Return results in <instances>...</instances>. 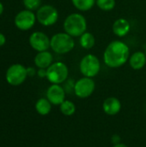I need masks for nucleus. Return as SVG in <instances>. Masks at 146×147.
<instances>
[{"label":"nucleus","instance_id":"obj_6","mask_svg":"<svg viewBox=\"0 0 146 147\" xmlns=\"http://www.w3.org/2000/svg\"><path fill=\"white\" fill-rule=\"evenodd\" d=\"M35 15L39 23L45 27L54 25L59 19L58 9L51 4L41 5L37 9Z\"/></svg>","mask_w":146,"mask_h":147},{"label":"nucleus","instance_id":"obj_4","mask_svg":"<svg viewBox=\"0 0 146 147\" xmlns=\"http://www.w3.org/2000/svg\"><path fill=\"white\" fill-rule=\"evenodd\" d=\"M69 76L68 66L60 61L53 62L46 69V79L52 84H61L65 83Z\"/></svg>","mask_w":146,"mask_h":147},{"label":"nucleus","instance_id":"obj_15","mask_svg":"<svg viewBox=\"0 0 146 147\" xmlns=\"http://www.w3.org/2000/svg\"><path fill=\"white\" fill-rule=\"evenodd\" d=\"M130 66L133 70H141L143 69L146 65V54L145 53L138 51L133 53L132 55H130V58L128 59Z\"/></svg>","mask_w":146,"mask_h":147},{"label":"nucleus","instance_id":"obj_21","mask_svg":"<svg viewBox=\"0 0 146 147\" xmlns=\"http://www.w3.org/2000/svg\"><path fill=\"white\" fill-rule=\"evenodd\" d=\"M23 5L27 9L37 10L41 6V0H22Z\"/></svg>","mask_w":146,"mask_h":147},{"label":"nucleus","instance_id":"obj_3","mask_svg":"<svg viewBox=\"0 0 146 147\" xmlns=\"http://www.w3.org/2000/svg\"><path fill=\"white\" fill-rule=\"evenodd\" d=\"M75 47V41L72 36L65 32L57 33L51 38L50 48L57 54H65Z\"/></svg>","mask_w":146,"mask_h":147},{"label":"nucleus","instance_id":"obj_25","mask_svg":"<svg viewBox=\"0 0 146 147\" xmlns=\"http://www.w3.org/2000/svg\"><path fill=\"white\" fill-rule=\"evenodd\" d=\"M112 140H113V142L114 143V145H116V144H119V143H120V136H119V135L114 134V135L112 137Z\"/></svg>","mask_w":146,"mask_h":147},{"label":"nucleus","instance_id":"obj_9","mask_svg":"<svg viewBox=\"0 0 146 147\" xmlns=\"http://www.w3.org/2000/svg\"><path fill=\"white\" fill-rule=\"evenodd\" d=\"M96 89V83L91 78L83 77L75 82L74 93L79 98H87L90 96Z\"/></svg>","mask_w":146,"mask_h":147},{"label":"nucleus","instance_id":"obj_10","mask_svg":"<svg viewBox=\"0 0 146 147\" xmlns=\"http://www.w3.org/2000/svg\"><path fill=\"white\" fill-rule=\"evenodd\" d=\"M30 47L36 52L47 51L50 48L51 38L41 31H35L32 33L28 38Z\"/></svg>","mask_w":146,"mask_h":147},{"label":"nucleus","instance_id":"obj_12","mask_svg":"<svg viewBox=\"0 0 146 147\" xmlns=\"http://www.w3.org/2000/svg\"><path fill=\"white\" fill-rule=\"evenodd\" d=\"M34 62L39 69H47L53 63V56L48 50L39 52L35 55Z\"/></svg>","mask_w":146,"mask_h":147},{"label":"nucleus","instance_id":"obj_13","mask_svg":"<svg viewBox=\"0 0 146 147\" xmlns=\"http://www.w3.org/2000/svg\"><path fill=\"white\" fill-rule=\"evenodd\" d=\"M102 109L108 115H116L121 109V103L118 98L110 96L104 101Z\"/></svg>","mask_w":146,"mask_h":147},{"label":"nucleus","instance_id":"obj_24","mask_svg":"<svg viewBox=\"0 0 146 147\" xmlns=\"http://www.w3.org/2000/svg\"><path fill=\"white\" fill-rule=\"evenodd\" d=\"M5 42H6V37L3 33L0 32V47H3L5 44Z\"/></svg>","mask_w":146,"mask_h":147},{"label":"nucleus","instance_id":"obj_14","mask_svg":"<svg viewBox=\"0 0 146 147\" xmlns=\"http://www.w3.org/2000/svg\"><path fill=\"white\" fill-rule=\"evenodd\" d=\"M114 34L118 37L126 36L131 30V24L126 18H119L114 21L112 27Z\"/></svg>","mask_w":146,"mask_h":147},{"label":"nucleus","instance_id":"obj_2","mask_svg":"<svg viewBox=\"0 0 146 147\" xmlns=\"http://www.w3.org/2000/svg\"><path fill=\"white\" fill-rule=\"evenodd\" d=\"M63 28L65 33L74 37H80L87 30V21L80 13H71L64 21Z\"/></svg>","mask_w":146,"mask_h":147},{"label":"nucleus","instance_id":"obj_18","mask_svg":"<svg viewBox=\"0 0 146 147\" xmlns=\"http://www.w3.org/2000/svg\"><path fill=\"white\" fill-rule=\"evenodd\" d=\"M71 3L77 9L88 11L95 6L96 0H71Z\"/></svg>","mask_w":146,"mask_h":147},{"label":"nucleus","instance_id":"obj_7","mask_svg":"<svg viewBox=\"0 0 146 147\" xmlns=\"http://www.w3.org/2000/svg\"><path fill=\"white\" fill-rule=\"evenodd\" d=\"M28 78L27 68L21 64H13L6 71L5 79L12 86L21 85Z\"/></svg>","mask_w":146,"mask_h":147},{"label":"nucleus","instance_id":"obj_5","mask_svg":"<svg viewBox=\"0 0 146 147\" xmlns=\"http://www.w3.org/2000/svg\"><path fill=\"white\" fill-rule=\"evenodd\" d=\"M79 70L83 77L93 78L100 72L101 62L96 55L89 53L82 58L79 63Z\"/></svg>","mask_w":146,"mask_h":147},{"label":"nucleus","instance_id":"obj_28","mask_svg":"<svg viewBox=\"0 0 146 147\" xmlns=\"http://www.w3.org/2000/svg\"><path fill=\"white\" fill-rule=\"evenodd\" d=\"M145 54H146V48H145Z\"/></svg>","mask_w":146,"mask_h":147},{"label":"nucleus","instance_id":"obj_8","mask_svg":"<svg viewBox=\"0 0 146 147\" xmlns=\"http://www.w3.org/2000/svg\"><path fill=\"white\" fill-rule=\"evenodd\" d=\"M36 21V15L32 10L25 9L15 15L14 23L19 30L28 31L34 26Z\"/></svg>","mask_w":146,"mask_h":147},{"label":"nucleus","instance_id":"obj_11","mask_svg":"<svg viewBox=\"0 0 146 147\" xmlns=\"http://www.w3.org/2000/svg\"><path fill=\"white\" fill-rule=\"evenodd\" d=\"M46 98L52 105H60L65 100V90L60 84H52L46 90Z\"/></svg>","mask_w":146,"mask_h":147},{"label":"nucleus","instance_id":"obj_22","mask_svg":"<svg viewBox=\"0 0 146 147\" xmlns=\"http://www.w3.org/2000/svg\"><path fill=\"white\" fill-rule=\"evenodd\" d=\"M27 73H28V77H34L37 71H35V69L34 67H27Z\"/></svg>","mask_w":146,"mask_h":147},{"label":"nucleus","instance_id":"obj_16","mask_svg":"<svg viewBox=\"0 0 146 147\" xmlns=\"http://www.w3.org/2000/svg\"><path fill=\"white\" fill-rule=\"evenodd\" d=\"M52 109V103L47 98H40L35 103V110L40 115H47Z\"/></svg>","mask_w":146,"mask_h":147},{"label":"nucleus","instance_id":"obj_17","mask_svg":"<svg viewBox=\"0 0 146 147\" xmlns=\"http://www.w3.org/2000/svg\"><path fill=\"white\" fill-rule=\"evenodd\" d=\"M79 44L82 48L87 50L91 49L96 44V38L93 35V34L86 31L79 37Z\"/></svg>","mask_w":146,"mask_h":147},{"label":"nucleus","instance_id":"obj_1","mask_svg":"<svg viewBox=\"0 0 146 147\" xmlns=\"http://www.w3.org/2000/svg\"><path fill=\"white\" fill-rule=\"evenodd\" d=\"M130 55L129 47L125 42L115 40L106 47L103 53V61L109 68H119L128 61Z\"/></svg>","mask_w":146,"mask_h":147},{"label":"nucleus","instance_id":"obj_26","mask_svg":"<svg viewBox=\"0 0 146 147\" xmlns=\"http://www.w3.org/2000/svg\"><path fill=\"white\" fill-rule=\"evenodd\" d=\"M3 10H4V6H3V3L0 2V16L3 13Z\"/></svg>","mask_w":146,"mask_h":147},{"label":"nucleus","instance_id":"obj_23","mask_svg":"<svg viewBox=\"0 0 146 147\" xmlns=\"http://www.w3.org/2000/svg\"><path fill=\"white\" fill-rule=\"evenodd\" d=\"M37 75L40 78H46V69H39L37 71Z\"/></svg>","mask_w":146,"mask_h":147},{"label":"nucleus","instance_id":"obj_27","mask_svg":"<svg viewBox=\"0 0 146 147\" xmlns=\"http://www.w3.org/2000/svg\"><path fill=\"white\" fill-rule=\"evenodd\" d=\"M113 147H127L125 144H123V143H119V144H116V145H114Z\"/></svg>","mask_w":146,"mask_h":147},{"label":"nucleus","instance_id":"obj_20","mask_svg":"<svg viewBox=\"0 0 146 147\" xmlns=\"http://www.w3.org/2000/svg\"><path fill=\"white\" fill-rule=\"evenodd\" d=\"M96 4L103 11H110L114 9L116 5L115 0H96Z\"/></svg>","mask_w":146,"mask_h":147},{"label":"nucleus","instance_id":"obj_19","mask_svg":"<svg viewBox=\"0 0 146 147\" xmlns=\"http://www.w3.org/2000/svg\"><path fill=\"white\" fill-rule=\"evenodd\" d=\"M59 109H60L61 113L64 115H66V116H71L76 112V106H75V104L72 102L69 101V100H65L59 105Z\"/></svg>","mask_w":146,"mask_h":147}]
</instances>
